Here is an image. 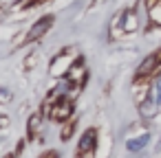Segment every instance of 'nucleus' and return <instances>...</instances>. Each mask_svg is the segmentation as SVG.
Returning <instances> with one entry per match:
<instances>
[{
  "label": "nucleus",
  "instance_id": "obj_1",
  "mask_svg": "<svg viewBox=\"0 0 161 158\" xmlns=\"http://www.w3.org/2000/svg\"><path fill=\"white\" fill-rule=\"evenodd\" d=\"M71 110H73L71 99L62 97V99H58L53 105H49V116H51V119H55V121H66V119H69V114H71Z\"/></svg>",
  "mask_w": 161,
  "mask_h": 158
},
{
  "label": "nucleus",
  "instance_id": "obj_9",
  "mask_svg": "<svg viewBox=\"0 0 161 158\" xmlns=\"http://www.w3.org/2000/svg\"><path fill=\"white\" fill-rule=\"evenodd\" d=\"M5 158H14V156H11V154H7V156H5Z\"/></svg>",
  "mask_w": 161,
  "mask_h": 158
},
{
  "label": "nucleus",
  "instance_id": "obj_8",
  "mask_svg": "<svg viewBox=\"0 0 161 158\" xmlns=\"http://www.w3.org/2000/svg\"><path fill=\"white\" fill-rule=\"evenodd\" d=\"M40 158H58V154H55V151H49V154H44V156H40Z\"/></svg>",
  "mask_w": 161,
  "mask_h": 158
},
{
  "label": "nucleus",
  "instance_id": "obj_4",
  "mask_svg": "<svg viewBox=\"0 0 161 158\" xmlns=\"http://www.w3.org/2000/svg\"><path fill=\"white\" fill-rule=\"evenodd\" d=\"M38 127H40V114H33V119L29 121V132L33 134V132H36Z\"/></svg>",
  "mask_w": 161,
  "mask_h": 158
},
{
  "label": "nucleus",
  "instance_id": "obj_7",
  "mask_svg": "<svg viewBox=\"0 0 161 158\" xmlns=\"http://www.w3.org/2000/svg\"><path fill=\"white\" fill-rule=\"evenodd\" d=\"M9 99V90H3V92H0V101H7Z\"/></svg>",
  "mask_w": 161,
  "mask_h": 158
},
{
  "label": "nucleus",
  "instance_id": "obj_5",
  "mask_svg": "<svg viewBox=\"0 0 161 158\" xmlns=\"http://www.w3.org/2000/svg\"><path fill=\"white\" fill-rule=\"evenodd\" d=\"M146 140H148V136H141V138H137V143H128V147L130 149H141L146 145Z\"/></svg>",
  "mask_w": 161,
  "mask_h": 158
},
{
  "label": "nucleus",
  "instance_id": "obj_3",
  "mask_svg": "<svg viewBox=\"0 0 161 158\" xmlns=\"http://www.w3.org/2000/svg\"><path fill=\"white\" fill-rule=\"evenodd\" d=\"M159 59H161V55H150V57H148V59H146V62L139 66V73H137V75H139V77H146V75H150V73L154 70V66L159 64Z\"/></svg>",
  "mask_w": 161,
  "mask_h": 158
},
{
  "label": "nucleus",
  "instance_id": "obj_6",
  "mask_svg": "<svg viewBox=\"0 0 161 158\" xmlns=\"http://www.w3.org/2000/svg\"><path fill=\"white\" fill-rule=\"evenodd\" d=\"M71 132H73V123H69V127H64L62 136H64V138H69V136H71Z\"/></svg>",
  "mask_w": 161,
  "mask_h": 158
},
{
  "label": "nucleus",
  "instance_id": "obj_2",
  "mask_svg": "<svg viewBox=\"0 0 161 158\" xmlns=\"http://www.w3.org/2000/svg\"><path fill=\"white\" fill-rule=\"evenodd\" d=\"M51 24H53V18L51 16H44L42 20H38L31 29H29V33H27V40H38L44 31H49L51 29Z\"/></svg>",
  "mask_w": 161,
  "mask_h": 158
}]
</instances>
